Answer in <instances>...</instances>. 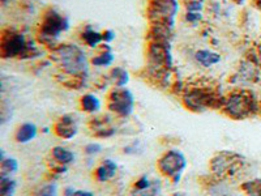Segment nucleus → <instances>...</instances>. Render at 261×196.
I'll use <instances>...</instances> for the list:
<instances>
[{
  "mask_svg": "<svg viewBox=\"0 0 261 196\" xmlns=\"http://www.w3.org/2000/svg\"><path fill=\"white\" fill-rule=\"evenodd\" d=\"M246 160L243 156L230 150H221L215 153L209 161V169L215 178L226 181L240 174L244 169Z\"/></svg>",
  "mask_w": 261,
  "mask_h": 196,
  "instance_id": "1",
  "label": "nucleus"
},
{
  "mask_svg": "<svg viewBox=\"0 0 261 196\" xmlns=\"http://www.w3.org/2000/svg\"><path fill=\"white\" fill-rule=\"evenodd\" d=\"M221 109L229 118L240 121V119H246L254 115L258 110V106H256L254 97L247 93L238 92L226 97L225 100L222 101Z\"/></svg>",
  "mask_w": 261,
  "mask_h": 196,
  "instance_id": "2",
  "label": "nucleus"
},
{
  "mask_svg": "<svg viewBox=\"0 0 261 196\" xmlns=\"http://www.w3.org/2000/svg\"><path fill=\"white\" fill-rule=\"evenodd\" d=\"M56 59L69 75H80L88 71L85 53L75 45H61L56 50Z\"/></svg>",
  "mask_w": 261,
  "mask_h": 196,
  "instance_id": "3",
  "label": "nucleus"
},
{
  "mask_svg": "<svg viewBox=\"0 0 261 196\" xmlns=\"http://www.w3.org/2000/svg\"><path fill=\"white\" fill-rule=\"evenodd\" d=\"M187 166L186 156L180 150H167L157 161V169L165 178L171 179L172 183H178L183 171Z\"/></svg>",
  "mask_w": 261,
  "mask_h": 196,
  "instance_id": "4",
  "label": "nucleus"
},
{
  "mask_svg": "<svg viewBox=\"0 0 261 196\" xmlns=\"http://www.w3.org/2000/svg\"><path fill=\"white\" fill-rule=\"evenodd\" d=\"M135 98L132 93L123 88L115 89L107 97V109L119 117L127 118L133 113Z\"/></svg>",
  "mask_w": 261,
  "mask_h": 196,
  "instance_id": "5",
  "label": "nucleus"
},
{
  "mask_svg": "<svg viewBox=\"0 0 261 196\" xmlns=\"http://www.w3.org/2000/svg\"><path fill=\"white\" fill-rule=\"evenodd\" d=\"M68 29V21L63 16L55 11H51L46 14L42 24V34L41 36L45 38L54 39L59 37L61 32Z\"/></svg>",
  "mask_w": 261,
  "mask_h": 196,
  "instance_id": "6",
  "label": "nucleus"
},
{
  "mask_svg": "<svg viewBox=\"0 0 261 196\" xmlns=\"http://www.w3.org/2000/svg\"><path fill=\"white\" fill-rule=\"evenodd\" d=\"M77 122L75 117L71 114H65L60 117L54 123L52 131L57 137L64 140H69L77 135Z\"/></svg>",
  "mask_w": 261,
  "mask_h": 196,
  "instance_id": "7",
  "label": "nucleus"
},
{
  "mask_svg": "<svg viewBox=\"0 0 261 196\" xmlns=\"http://www.w3.org/2000/svg\"><path fill=\"white\" fill-rule=\"evenodd\" d=\"M88 130L90 135L98 139H107L115 133V129L111 125V122L108 121V118L104 117L90 119L88 123Z\"/></svg>",
  "mask_w": 261,
  "mask_h": 196,
  "instance_id": "8",
  "label": "nucleus"
},
{
  "mask_svg": "<svg viewBox=\"0 0 261 196\" xmlns=\"http://www.w3.org/2000/svg\"><path fill=\"white\" fill-rule=\"evenodd\" d=\"M25 49V38L22 34L11 33L9 36H5L3 38L1 50H3L4 57H16L18 54H21Z\"/></svg>",
  "mask_w": 261,
  "mask_h": 196,
  "instance_id": "9",
  "label": "nucleus"
},
{
  "mask_svg": "<svg viewBox=\"0 0 261 196\" xmlns=\"http://www.w3.org/2000/svg\"><path fill=\"white\" fill-rule=\"evenodd\" d=\"M118 166L112 160H104L102 161L96 169H94L93 177L98 182H107L110 179H112L116 174Z\"/></svg>",
  "mask_w": 261,
  "mask_h": 196,
  "instance_id": "10",
  "label": "nucleus"
},
{
  "mask_svg": "<svg viewBox=\"0 0 261 196\" xmlns=\"http://www.w3.org/2000/svg\"><path fill=\"white\" fill-rule=\"evenodd\" d=\"M38 129L34 123H22L21 126H18L16 132H14V140L20 144H26L29 141H32L37 136Z\"/></svg>",
  "mask_w": 261,
  "mask_h": 196,
  "instance_id": "11",
  "label": "nucleus"
},
{
  "mask_svg": "<svg viewBox=\"0 0 261 196\" xmlns=\"http://www.w3.org/2000/svg\"><path fill=\"white\" fill-rule=\"evenodd\" d=\"M50 156L54 160L55 164L63 165V166H68L69 164H72L75 161V154L72 153L71 150L67 149V148H63L60 145L54 146L51 149Z\"/></svg>",
  "mask_w": 261,
  "mask_h": 196,
  "instance_id": "12",
  "label": "nucleus"
},
{
  "mask_svg": "<svg viewBox=\"0 0 261 196\" xmlns=\"http://www.w3.org/2000/svg\"><path fill=\"white\" fill-rule=\"evenodd\" d=\"M80 107L81 110L85 111V113H89V114H94L97 111L101 109V101L97 98L94 94L92 93H88V94H84L80 100Z\"/></svg>",
  "mask_w": 261,
  "mask_h": 196,
  "instance_id": "13",
  "label": "nucleus"
},
{
  "mask_svg": "<svg viewBox=\"0 0 261 196\" xmlns=\"http://www.w3.org/2000/svg\"><path fill=\"white\" fill-rule=\"evenodd\" d=\"M195 58L196 61L200 63V65H205V67H210L213 65H217L219 61H221V57L218 54L213 53V51L209 50H200L195 54Z\"/></svg>",
  "mask_w": 261,
  "mask_h": 196,
  "instance_id": "14",
  "label": "nucleus"
},
{
  "mask_svg": "<svg viewBox=\"0 0 261 196\" xmlns=\"http://www.w3.org/2000/svg\"><path fill=\"white\" fill-rule=\"evenodd\" d=\"M162 189L161 181L153 179L152 185L143 190H131V196H157Z\"/></svg>",
  "mask_w": 261,
  "mask_h": 196,
  "instance_id": "15",
  "label": "nucleus"
},
{
  "mask_svg": "<svg viewBox=\"0 0 261 196\" xmlns=\"http://www.w3.org/2000/svg\"><path fill=\"white\" fill-rule=\"evenodd\" d=\"M0 162V170H1V177H11V174L18 170V162L13 157H3Z\"/></svg>",
  "mask_w": 261,
  "mask_h": 196,
  "instance_id": "16",
  "label": "nucleus"
},
{
  "mask_svg": "<svg viewBox=\"0 0 261 196\" xmlns=\"http://www.w3.org/2000/svg\"><path fill=\"white\" fill-rule=\"evenodd\" d=\"M16 186V181L11 179V177L0 175V196H13Z\"/></svg>",
  "mask_w": 261,
  "mask_h": 196,
  "instance_id": "17",
  "label": "nucleus"
},
{
  "mask_svg": "<svg viewBox=\"0 0 261 196\" xmlns=\"http://www.w3.org/2000/svg\"><path fill=\"white\" fill-rule=\"evenodd\" d=\"M240 190L247 196H261V179L244 182L240 186Z\"/></svg>",
  "mask_w": 261,
  "mask_h": 196,
  "instance_id": "18",
  "label": "nucleus"
},
{
  "mask_svg": "<svg viewBox=\"0 0 261 196\" xmlns=\"http://www.w3.org/2000/svg\"><path fill=\"white\" fill-rule=\"evenodd\" d=\"M83 39L90 47H96L104 39V34L96 32L92 28H86L85 32L83 33Z\"/></svg>",
  "mask_w": 261,
  "mask_h": 196,
  "instance_id": "19",
  "label": "nucleus"
},
{
  "mask_svg": "<svg viewBox=\"0 0 261 196\" xmlns=\"http://www.w3.org/2000/svg\"><path fill=\"white\" fill-rule=\"evenodd\" d=\"M112 76H114V81L118 88H123L128 82V73L123 68H115V69H112Z\"/></svg>",
  "mask_w": 261,
  "mask_h": 196,
  "instance_id": "20",
  "label": "nucleus"
},
{
  "mask_svg": "<svg viewBox=\"0 0 261 196\" xmlns=\"http://www.w3.org/2000/svg\"><path fill=\"white\" fill-rule=\"evenodd\" d=\"M114 61V55L110 53V51H104V54H101L98 57L93 58V63L94 65H98V67H104V65H110Z\"/></svg>",
  "mask_w": 261,
  "mask_h": 196,
  "instance_id": "21",
  "label": "nucleus"
},
{
  "mask_svg": "<svg viewBox=\"0 0 261 196\" xmlns=\"http://www.w3.org/2000/svg\"><path fill=\"white\" fill-rule=\"evenodd\" d=\"M34 196H56V185L55 183H47L41 187Z\"/></svg>",
  "mask_w": 261,
  "mask_h": 196,
  "instance_id": "22",
  "label": "nucleus"
},
{
  "mask_svg": "<svg viewBox=\"0 0 261 196\" xmlns=\"http://www.w3.org/2000/svg\"><path fill=\"white\" fill-rule=\"evenodd\" d=\"M151 185H152L151 179L148 178L147 175H141L139 179H136V181H135V183L132 185V189L133 190H143V189H147V187H149Z\"/></svg>",
  "mask_w": 261,
  "mask_h": 196,
  "instance_id": "23",
  "label": "nucleus"
},
{
  "mask_svg": "<svg viewBox=\"0 0 261 196\" xmlns=\"http://www.w3.org/2000/svg\"><path fill=\"white\" fill-rule=\"evenodd\" d=\"M101 150H102V145L98 143L86 144L85 148H84V152H85L88 156H94V154L100 153Z\"/></svg>",
  "mask_w": 261,
  "mask_h": 196,
  "instance_id": "24",
  "label": "nucleus"
},
{
  "mask_svg": "<svg viewBox=\"0 0 261 196\" xmlns=\"http://www.w3.org/2000/svg\"><path fill=\"white\" fill-rule=\"evenodd\" d=\"M139 143H133L132 145H128L124 148V153L127 154H136L137 150H139Z\"/></svg>",
  "mask_w": 261,
  "mask_h": 196,
  "instance_id": "25",
  "label": "nucleus"
},
{
  "mask_svg": "<svg viewBox=\"0 0 261 196\" xmlns=\"http://www.w3.org/2000/svg\"><path fill=\"white\" fill-rule=\"evenodd\" d=\"M199 18H200L199 12H190V13L187 14V20H188V21H196Z\"/></svg>",
  "mask_w": 261,
  "mask_h": 196,
  "instance_id": "26",
  "label": "nucleus"
},
{
  "mask_svg": "<svg viewBox=\"0 0 261 196\" xmlns=\"http://www.w3.org/2000/svg\"><path fill=\"white\" fill-rule=\"evenodd\" d=\"M114 38H115V36H114V32H112V30H106V32L104 33V41H107V42H110V41H112Z\"/></svg>",
  "mask_w": 261,
  "mask_h": 196,
  "instance_id": "27",
  "label": "nucleus"
},
{
  "mask_svg": "<svg viewBox=\"0 0 261 196\" xmlns=\"http://www.w3.org/2000/svg\"><path fill=\"white\" fill-rule=\"evenodd\" d=\"M188 9L190 12H199L201 9V4L200 3H191L188 5Z\"/></svg>",
  "mask_w": 261,
  "mask_h": 196,
  "instance_id": "28",
  "label": "nucleus"
},
{
  "mask_svg": "<svg viewBox=\"0 0 261 196\" xmlns=\"http://www.w3.org/2000/svg\"><path fill=\"white\" fill-rule=\"evenodd\" d=\"M75 196H94L90 191H84V190H76Z\"/></svg>",
  "mask_w": 261,
  "mask_h": 196,
  "instance_id": "29",
  "label": "nucleus"
},
{
  "mask_svg": "<svg viewBox=\"0 0 261 196\" xmlns=\"http://www.w3.org/2000/svg\"><path fill=\"white\" fill-rule=\"evenodd\" d=\"M76 190L73 187H67L64 189V196H75Z\"/></svg>",
  "mask_w": 261,
  "mask_h": 196,
  "instance_id": "30",
  "label": "nucleus"
},
{
  "mask_svg": "<svg viewBox=\"0 0 261 196\" xmlns=\"http://www.w3.org/2000/svg\"><path fill=\"white\" fill-rule=\"evenodd\" d=\"M170 196H187V195H184V194H182V193H175V194H172V195H170Z\"/></svg>",
  "mask_w": 261,
  "mask_h": 196,
  "instance_id": "31",
  "label": "nucleus"
},
{
  "mask_svg": "<svg viewBox=\"0 0 261 196\" xmlns=\"http://www.w3.org/2000/svg\"><path fill=\"white\" fill-rule=\"evenodd\" d=\"M259 3H260V4H261V0H259Z\"/></svg>",
  "mask_w": 261,
  "mask_h": 196,
  "instance_id": "32",
  "label": "nucleus"
}]
</instances>
